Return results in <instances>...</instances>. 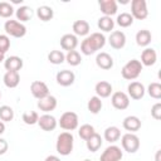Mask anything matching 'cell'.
I'll list each match as a JSON object with an SVG mask.
<instances>
[{
    "instance_id": "1",
    "label": "cell",
    "mask_w": 161,
    "mask_h": 161,
    "mask_svg": "<svg viewBox=\"0 0 161 161\" xmlns=\"http://www.w3.org/2000/svg\"><path fill=\"white\" fill-rule=\"evenodd\" d=\"M106 44V36L102 33H92L91 35L86 36L84 40L80 43V52L84 55H92L102 49Z\"/></svg>"
},
{
    "instance_id": "2",
    "label": "cell",
    "mask_w": 161,
    "mask_h": 161,
    "mask_svg": "<svg viewBox=\"0 0 161 161\" xmlns=\"http://www.w3.org/2000/svg\"><path fill=\"white\" fill-rule=\"evenodd\" d=\"M73 145H74V137L72 132L64 131L57 137V143H55V150L59 155L62 156H68L73 151Z\"/></svg>"
},
{
    "instance_id": "3",
    "label": "cell",
    "mask_w": 161,
    "mask_h": 161,
    "mask_svg": "<svg viewBox=\"0 0 161 161\" xmlns=\"http://www.w3.org/2000/svg\"><path fill=\"white\" fill-rule=\"evenodd\" d=\"M143 65L141 64V62L138 59H131L128 60L121 69V74L125 79L127 80H135L136 78H138V75L142 72Z\"/></svg>"
},
{
    "instance_id": "4",
    "label": "cell",
    "mask_w": 161,
    "mask_h": 161,
    "mask_svg": "<svg viewBox=\"0 0 161 161\" xmlns=\"http://www.w3.org/2000/svg\"><path fill=\"white\" fill-rule=\"evenodd\" d=\"M4 30L6 33V35L13 36V38H23L26 34V26L18 21V20H6L4 24Z\"/></svg>"
},
{
    "instance_id": "5",
    "label": "cell",
    "mask_w": 161,
    "mask_h": 161,
    "mask_svg": "<svg viewBox=\"0 0 161 161\" xmlns=\"http://www.w3.org/2000/svg\"><path fill=\"white\" fill-rule=\"evenodd\" d=\"M78 123H79V118H78V114L75 112H72V111H68V112H64L59 121H58V125L60 126V128H63L64 131H74L78 128Z\"/></svg>"
},
{
    "instance_id": "6",
    "label": "cell",
    "mask_w": 161,
    "mask_h": 161,
    "mask_svg": "<svg viewBox=\"0 0 161 161\" xmlns=\"http://www.w3.org/2000/svg\"><path fill=\"white\" fill-rule=\"evenodd\" d=\"M121 145H122V148L128 152V153H135L138 151L140 148V138L135 133H125L122 137H121Z\"/></svg>"
},
{
    "instance_id": "7",
    "label": "cell",
    "mask_w": 161,
    "mask_h": 161,
    "mask_svg": "<svg viewBox=\"0 0 161 161\" xmlns=\"http://www.w3.org/2000/svg\"><path fill=\"white\" fill-rule=\"evenodd\" d=\"M131 15L133 19L143 20L148 15L146 0H132L131 1Z\"/></svg>"
},
{
    "instance_id": "8",
    "label": "cell",
    "mask_w": 161,
    "mask_h": 161,
    "mask_svg": "<svg viewBox=\"0 0 161 161\" xmlns=\"http://www.w3.org/2000/svg\"><path fill=\"white\" fill-rule=\"evenodd\" d=\"M123 157V152L121 147L116 145H109L101 155L99 161H121Z\"/></svg>"
},
{
    "instance_id": "9",
    "label": "cell",
    "mask_w": 161,
    "mask_h": 161,
    "mask_svg": "<svg viewBox=\"0 0 161 161\" xmlns=\"http://www.w3.org/2000/svg\"><path fill=\"white\" fill-rule=\"evenodd\" d=\"M111 103H112V106L116 109L123 111V109L128 108V106H130V97L127 96V93L118 91V92L112 93V96H111Z\"/></svg>"
},
{
    "instance_id": "10",
    "label": "cell",
    "mask_w": 161,
    "mask_h": 161,
    "mask_svg": "<svg viewBox=\"0 0 161 161\" xmlns=\"http://www.w3.org/2000/svg\"><path fill=\"white\" fill-rule=\"evenodd\" d=\"M145 93H146V89H145V86H143L141 82L133 80V82H131V83L127 86V96H128L131 99L138 101V99L143 98Z\"/></svg>"
},
{
    "instance_id": "11",
    "label": "cell",
    "mask_w": 161,
    "mask_h": 161,
    "mask_svg": "<svg viewBox=\"0 0 161 161\" xmlns=\"http://www.w3.org/2000/svg\"><path fill=\"white\" fill-rule=\"evenodd\" d=\"M30 92H31L33 97L36 98L38 101L50 94L48 86L43 80H34V82H31V84H30Z\"/></svg>"
},
{
    "instance_id": "12",
    "label": "cell",
    "mask_w": 161,
    "mask_h": 161,
    "mask_svg": "<svg viewBox=\"0 0 161 161\" xmlns=\"http://www.w3.org/2000/svg\"><path fill=\"white\" fill-rule=\"evenodd\" d=\"M38 125L39 127L43 130V131H47V132H50V131H54L57 125H58V121L55 119L54 116L49 114V113H44L42 116H39V119H38Z\"/></svg>"
},
{
    "instance_id": "13",
    "label": "cell",
    "mask_w": 161,
    "mask_h": 161,
    "mask_svg": "<svg viewBox=\"0 0 161 161\" xmlns=\"http://www.w3.org/2000/svg\"><path fill=\"white\" fill-rule=\"evenodd\" d=\"M55 80L59 86L62 87H69L74 83L75 80V74L72 72V70H68V69H63V70H59L55 75Z\"/></svg>"
},
{
    "instance_id": "14",
    "label": "cell",
    "mask_w": 161,
    "mask_h": 161,
    "mask_svg": "<svg viewBox=\"0 0 161 161\" xmlns=\"http://www.w3.org/2000/svg\"><path fill=\"white\" fill-rule=\"evenodd\" d=\"M57 104H58V101H57V98H55L54 96H52V94H49V96H47V97L39 99L38 103H36L38 108H39L42 112H44V113H49V112L54 111V109L57 108Z\"/></svg>"
},
{
    "instance_id": "15",
    "label": "cell",
    "mask_w": 161,
    "mask_h": 161,
    "mask_svg": "<svg viewBox=\"0 0 161 161\" xmlns=\"http://www.w3.org/2000/svg\"><path fill=\"white\" fill-rule=\"evenodd\" d=\"M108 43L116 50L122 49L126 45V35H125V33L121 31V30L112 31L111 35H109V38H108Z\"/></svg>"
},
{
    "instance_id": "16",
    "label": "cell",
    "mask_w": 161,
    "mask_h": 161,
    "mask_svg": "<svg viewBox=\"0 0 161 161\" xmlns=\"http://www.w3.org/2000/svg\"><path fill=\"white\" fill-rule=\"evenodd\" d=\"M98 5H99V9H101L103 16L112 18V15H114L117 13V10H118L116 0H99Z\"/></svg>"
},
{
    "instance_id": "17",
    "label": "cell",
    "mask_w": 161,
    "mask_h": 161,
    "mask_svg": "<svg viewBox=\"0 0 161 161\" xmlns=\"http://www.w3.org/2000/svg\"><path fill=\"white\" fill-rule=\"evenodd\" d=\"M23 65H24V62L18 55L8 57L4 60V67H5L6 72H19L23 68Z\"/></svg>"
},
{
    "instance_id": "18",
    "label": "cell",
    "mask_w": 161,
    "mask_h": 161,
    "mask_svg": "<svg viewBox=\"0 0 161 161\" xmlns=\"http://www.w3.org/2000/svg\"><path fill=\"white\" fill-rule=\"evenodd\" d=\"M78 45V38L74 35V34H64L62 38H60V47L63 50H67V52H72V50H75Z\"/></svg>"
},
{
    "instance_id": "19",
    "label": "cell",
    "mask_w": 161,
    "mask_h": 161,
    "mask_svg": "<svg viewBox=\"0 0 161 161\" xmlns=\"http://www.w3.org/2000/svg\"><path fill=\"white\" fill-rule=\"evenodd\" d=\"M96 64H97L98 68L104 69V70H108V69H111L113 67V58L108 53L101 52L96 57Z\"/></svg>"
},
{
    "instance_id": "20",
    "label": "cell",
    "mask_w": 161,
    "mask_h": 161,
    "mask_svg": "<svg viewBox=\"0 0 161 161\" xmlns=\"http://www.w3.org/2000/svg\"><path fill=\"white\" fill-rule=\"evenodd\" d=\"M122 126L130 133H135V132H137L141 128V119L137 116H127L123 119Z\"/></svg>"
},
{
    "instance_id": "21",
    "label": "cell",
    "mask_w": 161,
    "mask_h": 161,
    "mask_svg": "<svg viewBox=\"0 0 161 161\" xmlns=\"http://www.w3.org/2000/svg\"><path fill=\"white\" fill-rule=\"evenodd\" d=\"M157 60V53L153 48H146L145 50H142L141 53V64L146 65V67H151L156 63Z\"/></svg>"
},
{
    "instance_id": "22",
    "label": "cell",
    "mask_w": 161,
    "mask_h": 161,
    "mask_svg": "<svg viewBox=\"0 0 161 161\" xmlns=\"http://www.w3.org/2000/svg\"><path fill=\"white\" fill-rule=\"evenodd\" d=\"M94 91H96V94L97 97H99L101 99L102 98H107L112 94V84L107 80H99L96 87H94Z\"/></svg>"
},
{
    "instance_id": "23",
    "label": "cell",
    "mask_w": 161,
    "mask_h": 161,
    "mask_svg": "<svg viewBox=\"0 0 161 161\" xmlns=\"http://www.w3.org/2000/svg\"><path fill=\"white\" fill-rule=\"evenodd\" d=\"M72 29L75 36H87L91 31V26L86 20H75L73 23Z\"/></svg>"
},
{
    "instance_id": "24",
    "label": "cell",
    "mask_w": 161,
    "mask_h": 161,
    "mask_svg": "<svg viewBox=\"0 0 161 161\" xmlns=\"http://www.w3.org/2000/svg\"><path fill=\"white\" fill-rule=\"evenodd\" d=\"M3 82L8 88H16L20 83L19 72H5L3 77Z\"/></svg>"
},
{
    "instance_id": "25",
    "label": "cell",
    "mask_w": 161,
    "mask_h": 161,
    "mask_svg": "<svg viewBox=\"0 0 161 161\" xmlns=\"http://www.w3.org/2000/svg\"><path fill=\"white\" fill-rule=\"evenodd\" d=\"M15 15H16V20L20 23H25L28 20L31 19L33 16V9L30 6L26 5H20L16 10H15Z\"/></svg>"
},
{
    "instance_id": "26",
    "label": "cell",
    "mask_w": 161,
    "mask_h": 161,
    "mask_svg": "<svg viewBox=\"0 0 161 161\" xmlns=\"http://www.w3.org/2000/svg\"><path fill=\"white\" fill-rule=\"evenodd\" d=\"M103 137H104V140H106L107 142L114 143V142H117V141L121 138V131H119V128L116 127V126H109V127H107V128L104 130Z\"/></svg>"
},
{
    "instance_id": "27",
    "label": "cell",
    "mask_w": 161,
    "mask_h": 161,
    "mask_svg": "<svg viewBox=\"0 0 161 161\" xmlns=\"http://www.w3.org/2000/svg\"><path fill=\"white\" fill-rule=\"evenodd\" d=\"M36 16L42 20V21H49L53 19L54 16V10L52 6L48 5H42L36 9Z\"/></svg>"
},
{
    "instance_id": "28",
    "label": "cell",
    "mask_w": 161,
    "mask_h": 161,
    "mask_svg": "<svg viewBox=\"0 0 161 161\" xmlns=\"http://www.w3.org/2000/svg\"><path fill=\"white\" fill-rule=\"evenodd\" d=\"M152 40V35L150 33V30L147 29H142V30H138L137 34H136V43L137 45L140 47H147Z\"/></svg>"
},
{
    "instance_id": "29",
    "label": "cell",
    "mask_w": 161,
    "mask_h": 161,
    "mask_svg": "<svg viewBox=\"0 0 161 161\" xmlns=\"http://www.w3.org/2000/svg\"><path fill=\"white\" fill-rule=\"evenodd\" d=\"M102 142H103V140H102L101 135H98V133L96 132L92 137H89V138L86 141V146H87L88 151H91V152H96V151H98V150L101 148Z\"/></svg>"
},
{
    "instance_id": "30",
    "label": "cell",
    "mask_w": 161,
    "mask_h": 161,
    "mask_svg": "<svg viewBox=\"0 0 161 161\" xmlns=\"http://www.w3.org/2000/svg\"><path fill=\"white\" fill-rule=\"evenodd\" d=\"M97 26L99 28V30L104 31V33H108L111 30H113L114 28V20L109 16H101L97 21Z\"/></svg>"
},
{
    "instance_id": "31",
    "label": "cell",
    "mask_w": 161,
    "mask_h": 161,
    "mask_svg": "<svg viewBox=\"0 0 161 161\" xmlns=\"http://www.w3.org/2000/svg\"><path fill=\"white\" fill-rule=\"evenodd\" d=\"M102 107H103V103H102V101H101L99 97L93 96V97H91V98L88 99L87 108H88V111H89L91 113H93V114L99 113V111L102 109Z\"/></svg>"
},
{
    "instance_id": "32",
    "label": "cell",
    "mask_w": 161,
    "mask_h": 161,
    "mask_svg": "<svg viewBox=\"0 0 161 161\" xmlns=\"http://www.w3.org/2000/svg\"><path fill=\"white\" fill-rule=\"evenodd\" d=\"M94 133H96L94 127H93L92 125H89V123H84V125H82V126L79 127V130H78V135H79V137H80L82 140H84V141H87V140H88L89 137H92Z\"/></svg>"
},
{
    "instance_id": "33",
    "label": "cell",
    "mask_w": 161,
    "mask_h": 161,
    "mask_svg": "<svg viewBox=\"0 0 161 161\" xmlns=\"http://www.w3.org/2000/svg\"><path fill=\"white\" fill-rule=\"evenodd\" d=\"M116 23L121 26V28H128L133 24V18L130 13H121L119 15H117Z\"/></svg>"
},
{
    "instance_id": "34",
    "label": "cell",
    "mask_w": 161,
    "mask_h": 161,
    "mask_svg": "<svg viewBox=\"0 0 161 161\" xmlns=\"http://www.w3.org/2000/svg\"><path fill=\"white\" fill-rule=\"evenodd\" d=\"M48 60L52 64L58 65V64H62L65 60V55L62 50H50V53L48 54Z\"/></svg>"
},
{
    "instance_id": "35",
    "label": "cell",
    "mask_w": 161,
    "mask_h": 161,
    "mask_svg": "<svg viewBox=\"0 0 161 161\" xmlns=\"http://www.w3.org/2000/svg\"><path fill=\"white\" fill-rule=\"evenodd\" d=\"M65 60L69 65L72 67H77L82 63V57L80 54L77 52V50H72V52H68L67 55H65Z\"/></svg>"
},
{
    "instance_id": "36",
    "label": "cell",
    "mask_w": 161,
    "mask_h": 161,
    "mask_svg": "<svg viewBox=\"0 0 161 161\" xmlns=\"http://www.w3.org/2000/svg\"><path fill=\"white\" fill-rule=\"evenodd\" d=\"M147 93L151 98L153 99H160L161 98V84L158 82H152L147 87Z\"/></svg>"
},
{
    "instance_id": "37",
    "label": "cell",
    "mask_w": 161,
    "mask_h": 161,
    "mask_svg": "<svg viewBox=\"0 0 161 161\" xmlns=\"http://www.w3.org/2000/svg\"><path fill=\"white\" fill-rule=\"evenodd\" d=\"M14 118V109L10 106H1L0 107V119L3 122H10Z\"/></svg>"
},
{
    "instance_id": "38",
    "label": "cell",
    "mask_w": 161,
    "mask_h": 161,
    "mask_svg": "<svg viewBox=\"0 0 161 161\" xmlns=\"http://www.w3.org/2000/svg\"><path fill=\"white\" fill-rule=\"evenodd\" d=\"M14 14V8L8 1H0V18L9 19Z\"/></svg>"
},
{
    "instance_id": "39",
    "label": "cell",
    "mask_w": 161,
    "mask_h": 161,
    "mask_svg": "<svg viewBox=\"0 0 161 161\" xmlns=\"http://www.w3.org/2000/svg\"><path fill=\"white\" fill-rule=\"evenodd\" d=\"M23 121L25 125H35L38 123V119H39V114L35 112V111H26L23 113Z\"/></svg>"
},
{
    "instance_id": "40",
    "label": "cell",
    "mask_w": 161,
    "mask_h": 161,
    "mask_svg": "<svg viewBox=\"0 0 161 161\" xmlns=\"http://www.w3.org/2000/svg\"><path fill=\"white\" fill-rule=\"evenodd\" d=\"M10 49V38L6 34H0V52L6 53Z\"/></svg>"
},
{
    "instance_id": "41",
    "label": "cell",
    "mask_w": 161,
    "mask_h": 161,
    "mask_svg": "<svg viewBox=\"0 0 161 161\" xmlns=\"http://www.w3.org/2000/svg\"><path fill=\"white\" fill-rule=\"evenodd\" d=\"M151 116H152V118H155L156 121L161 119V103H160V102L155 103V104L151 107Z\"/></svg>"
},
{
    "instance_id": "42",
    "label": "cell",
    "mask_w": 161,
    "mask_h": 161,
    "mask_svg": "<svg viewBox=\"0 0 161 161\" xmlns=\"http://www.w3.org/2000/svg\"><path fill=\"white\" fill-rule=\"evenodd\" d=\"M8 148H9V145H8L6 140L0 137V155H4L8 151Z\"/></svg>"
},
{
    "instance_id": "43",
    "label": "cell",
    "mask_w": 161,
    "mask_h": 161,
    "mask_svg": "<svg viewBox=\"0 0 161 161\" xmlns=\"http://www.w3.org/2000/svg\"><path fill=\"white\" fill-rule=\"evenodd\" d=\"M44 161H60V158L58 156H55V155H49V156L45 157Z\"/></svg>"
},
{
    "instance_id": "44",
    "label": "cell",
    "mask_w": 161,
    "mask_h": 161,
    "mask_svg": "<svg viewBox=\"0 0 161 161\" xmlns=\"http://www.w3.org/2000/svg\"><path fill=\"white\" fill-rule=\"evenodd\" d=\"M5 132V123L3 121H0V135H3Z\"/></svg>"
},
{
    "instance_id": "45",
    "label": "cell",
    "mask_w": 161,
    "mask_h": 161,
    "mask_svg": "<svg viewBox=\"0 0 161 161\" xmlns=\"http://www.w3.org/2000/svg\"><path fill=\"white\" fill-rule=\"evenodd\" d=\"M4 60H5V54L0 52V63H1V62H4Z\"/></svg>"
},
{
    "instance_id": "46",
    "label": "cell",
    "mask_w": 161,
    "mask_h": 161,
    "mask_svg": "<svg viewBox=\"0 0 161 161\" xmlns=\"http://www.w3.org/2000/svg\"><path fill=\"white\" fill-rule=\"evenodd\" d=\"M160 152H161L160 150L156 152V161H160Z\"/></svg>"
},
{
    "instance_id": "47",
    "label": "cell",
    "mask_w": 161,
    "mask_h": 161,
    "mask_svg": "<svg viewBox=\"0 0 161 161\" xmlns=\"http://www.w3.org/2000/svg\"><path fill=\"white\" fill-rule=\"evenodd\" d=\"M83 161H91V160H89V158H86V160H83Z\"/></svg>"
},
{
    "instance_id": "48",
    "label": "cell",
    "mask_w": 161,
    "mask_h": 161,
    "mask_svg": "<svg viewBox=\"0 0 161 161\" xmlns=\"http://www.w3.org/2000/svg\"><path fill=\"white\" fill-rule=\"evenodd\" d=\"M0 98H1V91H0Z\"/></svg>"
}]
</instances>
